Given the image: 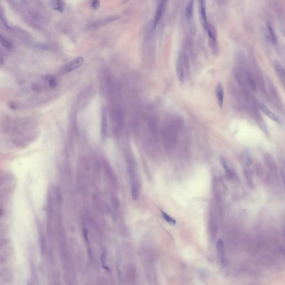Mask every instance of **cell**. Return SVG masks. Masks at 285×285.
<instances>
[{
  "instance_id": "2",
  "label": "cell",
  "mask_w": 285,
  "mask_h": 285,
  "mask_svg": "<svg viewBox=\"0 0 285 285\" xmlns=\"http://www.w3.org/2000/svg\"><path fill=\"white\" fill-rule=\"evenodd\" d=\"M84 59L82 57H78L74 59V60L72 61L70 63H69L68 64H67L66 66H64V68L63 71L64 72H70L71 71H74L77 69L79 68L80 67L82 66V64L84 63Z\"/></svg>"
},
{
  "instance_id": "5",
  "label": "cell",
  "mask_w": 285,
  "mask_h": 285,
  "mask_svg": "<svg viewBox=\"0 0 285 285\" xmlns=\"http://www.w3.org/2000/svg\"><path fill=\"white\" fill-rule=\"evenodd\" d=\"M260 107L261 110L262 111V112H263L267 117H269L270 119H271V120L274 121L276 122V123H279V122H280L279 119L277 117V115H276L274 112H272L271 110L270 109L269 107L266 106V105L262 104H262H260Z\"/></svg>"
},
{
  "instance_id": "6",
  "label": "cell",
  "mask_w": 285,
  "mask_h": 285,
  "mask_svg": "<svg viewBox=\"0 0 285 285\" xmlns=\"http://www.w3.org/2000/svg\"><path fill=\"white\" fill-rule=\"evenodd\" d=\"M119 18L120 17L118 16H112L107 17L106 18H103L102 19L99 20L97 21L93 22L91 26L93 28L103 26V25H106L107 24L114 21L116 20L119 19Z\"/></svg>"
},
{
  "instance_id": "21",
  "label": "cell",
  "mask_w": 285,
  "mask_h": 285,
  "mask_svg": "<svg viewBox=\"0 0 285 285\" xmlns=\"http://www.w3.org/2000/svg\"><path fill=\"white\" fill-rule=\"evenodd\" d=\"M28 285H31V284H28Z\"/></svg>"
},
{
  "instance_id": "22",
  "label": "cell",
  "mask_w": 285,
  "mask_h": 285,
  "mask_svg": "<svg viewBox=\"0 0 285 285\" xmlns=\"http://www.w3.org/2000/svg\"><path fill=\"white\" fill-rule=\"evenodd\" d=\"M284 36H285V33H284Z\"/></svg>"
},
{
  "instance_id": "10",
  "label": "cell",
  "mask_w": 285,
  "mask_h": 285,
  "mask_svg": "<svg viewBox=\"0 0 285 285\" xmlns=\"http://www.w3.org/2000/svg\"><path fill=\"white\" fill-rule=\"evenodd\" d=\"M193 9L194 2L193 1H189L187 3L186 7V15L188 21L193 19Z\"/></svg>"
},
{
  "instance_id": "15",
  "label": "cell",
  "mask_w": 285,
  "mask_h": 285,
  "mask_svg": "<svg viewBox=\"0 0 285 285\" xmlns=\"http://www.w3.org/2000/svg\"><path fill=\"white\" fill-rule=\"evenodd\" d=\"M0 41H1V43L2 44L3 46L5 47L7 49H12V47H13L12 46V44H11V42L8 41V40L6 39L5 38H4L2 36H1Z\"/></svg>"
},
{
  "instance_id": "20",
  "label": "cell",
  "mask_w": 285,
  "mask_h": 285,
  "mask_svg": "<svg viewBox=\"0 0 285 285\" xmlns=\"http://www.w3.org/2000/svg\"><path fill=\"white\" fill-rule=\"evenodd\" d=\"M132 197H133V198L134 200H136L137 199V189H136L135 188H134V187L133 188V190H132Z\"/></svg>"
},
{
  "instance_id": "13",
  "label": "cell",
  "mask_w": 285,
  "mask_h": 285,
  "mask_svg": "<svg viewBox=\"0 0 285 285\" xmlns=\"http://www.w3.org/2000/svg\"><path fill=\"white\" fill-rule=\"evenodd\" d=\"M52 6L53 8L56 10L60 12H63L64 11L63 2L61 1H52Z\"/></svg>"
},
{
  "instance_id": "7",
  "label": "cell",
  "mask_w": 285,
  "mask_h": 285,
  "mask_svg": "<svg viewBox=\"0 0 285 285\" xmlns=\"http://www.w3.org/2000/svg\"><path fill=\"white\" fill-rule=\"evenodd\" d=\"M216 95L217 99L218 100V103L219 107L222 108L223 106V102H224V91L223 88L221 83H219L217 85L216 88Z\"/></svg>"
},
{
  "instance_id": "16",
  "label": "cell",
  "mask_w": 285,
  "mask_h": 285,
  "mask_svg": "<svg viewBox=\"0 0 285 285\" xmlns=\"http://www.w3.org/2000/svg\"><path fill=\"white\" fill-rule=\"evenodd\" d=\"M47 81H48V82H49V84L51 88H55V87L57 86V80L54 77H47Z\"/></svg>"
},
{
  "instance_id": "11",
  "label": "cell",
  "mask_w": 285,
  "mask_h": 285,
  "mask_svg": "<svg viewBox=\"0 0 285 285\" xmlns=\"http://www.w3.org/2000/svg\"><path fill=\"white\" fill-rule=\"evenodd\" d=\"M267 29H268V31H269V33H270V35L272 41L273 42L274 44H276V43L277 42V36H276V33H275V32H274V28L272 27L271 22H267Z\"/></svg>"
},
{
  "instance_id": "8",
  "label": "cell",
  "mask_w": 285,
  "mask_h": 285,
  "mask_svg": "<svg viewBox=\"0 0 285 285\" xmlns=\"http://www.w3.org/2000/svg\"><path fill=\"white\" fill-rule=\"evenodd\" d=\"M176 70L178 80L181 82H183L185 80V75L184 71L183 65L181 60H178L177 61Z\"/></svg>"
},
{
  "instance_id": "4",
  "label": "cell",
  "mask_w": 285,
  "mask_h": 285,
  "mask_svg": "<svg viewBox=\"0 0 285 285\" xmlns=\"http://www.w3.org/2000/svg\"><path fill=\"white\" fill-rule=\"evenodd\" d=\"M199 11L200 14V20L203 24V26L207 24L208 22L206 14V2L204 1H200L199 2Z\"/></svg>"
},
{
  "instance_id": "12",
  "label": "cell",
  "mask_w": 285,
  "mask_h": 285,
  "mask_svg": "<svg viewBox=\"0 0 285 285\" xmlns=\"http://www.w3.org/2000/svg\"><path fill=\"white\" fill-rule=\"evenodd\" d=\"M107 116L105 110H103L102 112V132L105 134L107 132Z\"/></svg>"
},
{
  "instance_id": "19",
  "label": "cell",
  "mask_w": 285,
  "mask_h": 285,
  "mask_svg": "<svg viewBox=\"0 0 285 285\" xmlns=\"http://www.w3.org/2000/svg\"><path fill=\"white\" fill-rule=\"evenodd\" d=\"M91 7L94 9H98L100 6V1H93L91 2Z\"/></svg>"
},
{
  "instance_id": "3",
  "label": "cell",
  "mask_w": 285,
  "mask_h": 285,
  "mask_svg": "<svg viewBox=\"0 0 285 285\" xmlns=\"http://www.w3.org/2000/svg\"><path fill=\"white\" fill-rule=\"evenodd\" d=\"M217 249L218 255L219 257L220 262L222 265H225L226 263V249H225V244L223 241L222 239H219L217 241Z\"/></svg>"
},
{
  "instance_id": "17",
  "label": "cell",
  "mask_w": 285,
  "mask_h": 285,
  "mask_svg": "<svg viewBox=\"0 0 285 285\" xmlns=\"http://www.w3.org/2000/svg\"><path fill=\"white\" fill-rule=\"evenodd\" d=\"M220 160H221V164H222V166L223 167V168L225 169V170L226 171V172L228 173V174H230V169L228 167L227 165V163H226V160H225L224 158H222L221 157V159H220Z\"/></svg>"
},
{
  "instance_id": "14",
  "label": "cell",
  "mask_w": 285,
  "mask_h": 285,
  "mask_svg": "<svg viewBox=\"0 0 285 285\" xmlns=\"http://www.w3.org/2000/svg\"><path fill=\"white\" fill-rule=\"evenodd\" d=\"M162 212V216L163 217L164 219L167 221V222L169 224V225H171V226H174V225L176 224V221L175 219L173 218L172 217L169 216L168 214L165 213L164 211H161Z\"/></svg>"
},
{
  "instance_id": "9",
  "label": "cell",
  "mask_w": 285,
  "mask_h": 285,
  "mask_svg": "<svg viewBox=\"0 0 285 285\" xmlns=\"http://www.w3.org/2000/svg\"><path fill=\"white\" fill-rule=\"evenodd\" d=\"M274 65L278 75L280 77V79L282 80L283 82L285 84V70L283 65L280 63V61L276 59L274 60Z\"/></svg>"
},
{
  "instance_id": "1",
  "label": "cell",
  "mask_w": 285,
  "mask_h": 285,
  "mask_svg": "<svg viewBox=\"0 0 285 285\" xmlns=\"http://www.w3.org/2000/svg\"><path fill=\"white\" fill-rule=\"evenodd\" d=\"M167 3L168 2L166 1H160L158 3L153 21L154 29H155L156 28L160 20L162 19V17L163 16L165 11L166 10Z\"/></svg>"
},
{
  "instance_id": "18",
  "label": "cell",
  "mask_w": 285,
  "mask_h": 285,
  "mask_svg": "<svg viewBox=\"0 0 285 285\" xmlns=\"http://www.w3.org/2000/svg\"><path fill=\"white\" fill-rule=\"evenodd\" d=\"M244 160L246 162V164L247 165V166L250 167L251 165L252 164V160L251 156H249L248 154H246L244 156Z\"/></svg>"
}]
</instances>
